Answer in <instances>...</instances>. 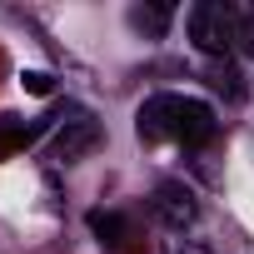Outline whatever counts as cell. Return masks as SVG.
<instances>
[{
  "mask_svg": "<svg viewBox=\"0 0 254 254\" xmlns=\"http://www.w3.org/2000/svg\"><path fill=\"white\" fill-rule=\"evenodd\" d=\"M234 25H239V10L219 5V0H199V5L190 10V40L204 55H224L234 45Z\"/></svg>",
  "mask_w": 254,
  "mask_h": 254,
  "instance_id": "obj_2",
  "label": "cell"
},
{
  "mask_svg": "<svg viewBox=\"0 0 254 254\" xmlns=\"http://www.w3.org/2000/svg\"><path fill=\"white\" fill-rule=\"evenodd\" d=\"M150 209H155V219H160V224H170V229H190V224H194V214H199V204H194V190H190V185H180V180H165V185H155V199H150Z\"/></svg>",
  "mask_w": 254,
  "mask_h": 254,
  "instance_id": "obj_3",
  "label": "cell"
},
{
  "mask_svg": "<svg viewBox=\"0 0 254 254\" xmlns=\"http://www.w3.org/2000/svg\"><path fill=\"white\" fill-rule=\"evenodd\" d=\"M170 20H175V5H135L130 10V25L145 30V35H165Z\"/></svg>",
  "mask_w": 254,
  "mask_h": 254,
  "instance_id": "obj_5",
  "label": "cell"
},
{
  "mask_svg": "<svg viewBox=\"0 0 254 254\" xmlns=\"http://www.w3.org/2000/svg\"><path fill=\"white\" fill-rule=\"evenodd\" d=\"M100 145V125L90 120V115H70L60 130H55V140H50V155L60 160V165H75L80 155H90Z\"/></svg>",
  "mask_w": 254,
  "mask_h": 254,
  "instance_id": "obj_4",
  "label": "cell"
},
{
  "mask_svg": "<svg viewBox=\"0 0 254 254\" xmlns=\"http://www.w3.org/2000/svg\"><path fill=\"white\" fill-rule=\"evenodd\" d=\"M90 229H95V234H100L105 244H120L115 234H120L125 224H120V214H90Z\"/></svg>",
  "mask_w": 254,
  "mask_h": 254,
  "instance_id": "obj_7",
  "label": "cell"
},
{
  "mask_svg": "<svg viewBox=\"0 0 254 254\" xmlns=\"http://www.w3.org/2000/svg\"><path fill=\"white\" fill-rule=\"evenodd\" d=\"M140 140H175V145H204L214 140L219 120L204 100H190V95H155L140 105V120H135Z\"/></svg>",
  "mask_w": 254,
  "mask_h": 254,
  "instance_id": "obj_1",
  "label": "cell"
},
{
  "mask_svg": "<svg viewBox=\"0 0 254 254\" xmlns=\"http://www.w3.org/2000/svg\"><path fill=\"white\" fill-rule=\"evenodd\" d=\"M234 50H239V55H254V10H239V25H234Z\"/></svg>",
  "mask_w": 254,
  "mask_h": 254,
  "instance_id": "obj_6",
  "label": "cell"
}]
</instances>
